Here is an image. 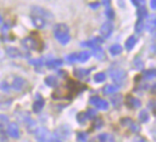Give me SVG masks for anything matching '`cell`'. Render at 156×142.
<instances>
[{"label": "cell", "mask_w": 156, "mask_h": 142, "mask_svg": "<svg viewBox=\"0 0 156 142\" xmlns=\"http://www.w3.org/2000/svg\"><path fill=\"white\" fill-rule=\"evenodd\" d=\"M54 36L55 39L62 44V45H66L69 42V28L65 24V23H58L55 25L54 28Z\"/></svg>", "instance_id": "cell-1"}, {"label": "cell", "mask_w": 156, "mask_h": 142, "mask_svg": "<svg viewBox=\"0 0 156 142\" xmlns=\"http://www.w3.org/2000/svg\"><path fill=\"white\" fill-rule=\"evenodd\" d=\"M22 45L29 50H41L43 47V44L39 39H34L33 36H27L22 40Z\"/></svg>", "instance_id": "cell-2"}, {"label": "cell", "mask_w": 156, "mask_h": 142, "mask_svg": "<svg viewBox=\"0 0 156 142\" xmlns=\"http://www.w3.org/2000/svg\"><path fill=\"white\" fill-rule=\"evenodd\" d=\"M110 76L117 85H122L127 78V73L123 69H112L110 72Z\"/></svg>", "instance_id": "cell-3"}, {"label": "cell", "mask_w": 156, "mask_h": 142, "mask_svg": "<svg viewBox=\"0 0 156 142\" xmlns=\"http://www.w3.org/2000/svg\"><path fill=\"white\" fill-rule=\"evenodd\" d=\"M35 138H37V142H49L50 134H49L48 129H45V127H38L35 130Z\"/></svg>", "instance_id": "cell-4"}, {"label": "cell", "mask_w": 156, "mask_h": 142, "mask_svg": "<svg viewBox=\"0 0 156 142\" xmlns=\"http://www.w3.org/2000/svg\"><path fill=\"white\" fill-rule=\"evenodd\" d=\"M89 102H90V104H94L96 108L102 109V110H105V109L108 108V103H107L105 100H102V98H100V97H98V96H93V97H90Z\"/></svg>", "instance_id": "cell-5"}, {"label": "cell", "mask_w": 156, "mask_h": 142, "mask_svg": "<svg viewBox=\"0 0 156 142\" xmlns=\"http://www.w3.org/2000/svg\"><path fill=\"white\" fill-rule=\"evenodd\" d=\"M30 15H34V16H39V17H41V18H44V19H49V18H52V16H51V13H50L49 11L44 10L43 7H38V6H34V7H32V13H30Z\"/></svg>", "instance_id": "cell-6"}, {"label": "cell", "mask_w": 156, "mask_h": 142, "mask_svg": "<svg viewBox=\"0 0 156 142\" xmlns=\"http://www.w3.org/2000/svg\"><path fill=\"white\" fill-rule=\"evenodd\" d=\"M112 30H113V24H112L111 21H107V22H105V23L101 25V28H100V34H101L102 38H108V36L112 34Z\"/></svg>", "instance_id": "cell-7"}, {"label": "cell", "mask_w": 156, "mask_h": 142, "mask_svg": "<svg viewBox=\"0 0 156 142\" xmlns=\"http://www.w3.org/2000/svg\"><path fill=\"white\" fill-rule=\"evenodd\" d=\"M69 89H56L52 92V98L55 100H61V98H71L72 96L69 95Z\"/></svg>", "instance_id": "cell-8"}, {"label": "cell", "mask_w": 156, "mask_h": 142, "mask_svg": "<svg viewBox=\"0 0 156 142\" xmlns=\"http://www.w3.org/2000/svg\"><path fill=\"white\" fill-rule=\"evenodd\" d=\"M26 80L24 79H22V78H15L13 80H12V83H11V87L15 90V91H22L24 87H26Z\"/></svg>", "instance_id": "cell-9"}, {"label": "cell", "mask_w": 156, "mask_h": 142, "mask_svg": "<svg viewBox=\"0 0 156 142\" xmlns=\"http://www.w3.org/2000/svg\"><path fill=\"white\" fill-rule=\"evenodd\" d=\"M7 135H10L13 138H18L20 137V129H18L16 123H10L7 125Z\"/></svg>", "instance_id": "cell-10"}, {"label": "cell", "mask_w": 156, "mask_h": 142, "mask_svg": "<svg viewBox=\"0 0 156 142\" xmlns=\"http://www.w3.org/2000/svg\"><path fill=\"white\" fill-rule=\"evenodd\" d=\"M30 19H32L33 24H34L37 28H39V29H41V28H44V27L46 25V19H44V18H41V17H39V16L30 15Z\"/></svg>", "instance_id": "cell-11"}, {"label": "cell", "mask_w": 156, "mask_h": 142, "mask_svg": "<svg viewBox=\"0 0 156 142\" xmlns=\"http://www.w3.org/2000/svg\"><path fill=\"white\" fill-rule=\"evenodd\" d=\"M126 104L129 107V108H139L140 106H141V102L138 100V98H135V97H133V96H127V100H126Z\"/></svg>", "instance_id": "cell-12"}, {"label": "cell", "mask_w": 156, "mask_h": 142, "mask_svg": "<svg viewBox=\"0 0 156 142\" xmlns=\"http://www.w3.org/2000/svg\"><path fill=\"white\" fill-rule=\"evenodd\" d=\"M94 142H113V137L110 134H100L98 137H95Z\"/></svg>", "instance_id": "cell-13"}, {"label": "cell", "mask_w": 156, "mask_h": 142, "mask_svg": "<svg viewBox=\"0 0 156 142\" xmlns=\"http://www.w3.org/2000/svg\"><path fill=\"white\" fill-rule=\"evenodd\" d=\"M6 53H7L10 57H12V58H16V57H20V56H21L20 50H18L17 47H15V46H9V47H6Z\"/></svg>", "instance_id": "cell-14"}, {"label": "cell", "mask_w": 156, "mask_h": 142, "mask_svg": "<svg viewBox=\"0 0 156 142\" xmlns=\"http://www.w3.org/2000/svg\"><path fill=\"white\" fill-rule=\"evenodd\" d=\"M44 104H45V102H44V100L39 96V98L33 103V112L34 113H39L41 109H43V107H44Z\"/></svg>", "instance_id": "cell-15"}, {"label": "cell", "mask_w": 156, "mask_h": 142, "mask_svg": "<svg viewBox=\"0 0 156 142\" xmlns=\"http://www.w3.org/2000/svg\"><path fill=\"white\" fill-rule=\"evenodd\" d=\"M145 29L147 32H152L156 29V16H152L151 18L147 19V22L145 24Z\"/></svg>", "instance_id": "cell-16"}, {"label": "cell", "mask_w": 156, "mask_h": 142, "mask_svg": "<svg viewBox=\"0 0 156 142\" xmlns=\"http://www.w3.org/2000/svg\"><path fill=\"white\" fill-rule=\"evenodd\" d=\"M45 84L50 87H56L57 84H58V79L55 75H49V76L45 78Z\"/></svg>", "instance_id": "cell-17"}, {"label": "cell", "mask_w": 156, "mask_h": 142, "mask_svg": "<svg viewBox=\"0 0 156 142\" xmlns=\"http://www.w3.org/2000/svg\"><path fill=\"white\" fill-rule=\"evenodd\" d=\"M62 66V61L61 59H56V58H51L46 62V67L51 68V69H55V68H58Z\"/></svg>", "instance_id": "cell-18"}, {"label": "cell", "mask_w": 156, "mask_h": 142, "mask_svg": "<svg viewBox=\"0 0 156 142\" xmlns=\"http://www.w3.org/2000/svg\"><path fill=\"white\" fill-rule=\"evenodd\" d=\"M101 42H102V40L100 38H94V39H91V40H89L87 42H82V46H89V47H93L94 49V47H96Z\"/></svg>", "instance_id": "cell-19"}, {"label": "cell", "mask_w": 156, "mask_h": 142, "mask_svg": "<svg viewBox=\"0 0 156 142\" xmlns=\"http://www.w3.org/2000/svg\"><path fill=\"white\" fill-rule=\"evenodd\" d=\"M91 52H93V56H94L95 58H98V59H102V58H104V56H105V52H104V50H102L100 46L94 47Z\"/></svg>", "instance_id": "cell-20"}, {"label": "cell", "mask_w": 156, "mask_h": 142, "mask_svg": "<svg viewBox=\"0 0 156 142\" xmlns=\"http://www.w3.org/2000/svg\"><path fill=\"white\" fill-rule=\"evenodd\" d=\"M117 90H118V86H116V85H106L102 89V92L105 95H111V93H115Z\"/></svg>", "instance_id": "cell-21"}, {"label": "cell", "mask_w": 156, "mask_h": 142, "mask_svg": "<svg viewBox=\"0 0 156 142\" xmlns=\"http://www.w3.org/2000/svg\"><path fill=\"white\" fill-rule=\"evenodd\" d=\"M143 76H144V79H146V80L154 79V78L156 76V69H147V70H145V72L143 73Z\"/></svg>", "instance_id": "cell-22"}, {"label": "cell", "mask_w": 156, "mask_h": 142, "mask_svg": "<svg viewBox=\"0 0 156 142\" xmlns=\"http://www.w3.org/2000/svg\"><path fill=\"white\" fill-rule=\"evenodd\" d=\"M121 52H122V46L118 45V44H115V45H112V46L110 47V53L113 55V56L119 55Z\"/></svg>", "instance_id": "cell-23"}, {"label": "cell", "mask_w": 156, "mask_h": 142, "mask_svg": "<svg viewBox=\"0 0 156 142\" xmlns=\"http://www.w3.org/2000/svg\"><path fill=\"white\" fill-rule=\"evenodd\" d=\"M135 42H136L135 36H129V38L127 39V41H126V49H127V50H132V49L134 47Z\"/></svg>", "instance_id": "cell-24"}, {"label": "cell", "mask_w": 156, "mask_h": 142, "mask_svg": "<svg viewBox=\"0 0 156 142\" xmlns=\"http://www.w3.org/2000/svg\"><path fill=\"white\" fill-rule=\"evenodd\" d=\"M89 57H90V52L89 51H82V52L78 53V61L79 62H85V61L89 59Z\"/></svg>", "instance_id": "cell-25"}, {"label": "cell", "mask_w": 156, "mask_h": 142, "mask_svg": "<svg viewBox=\"0 0 156 142\" xmlns=\"http://www.w3.org/2000/svg\"><path fill=\"white\" fill-rule=\"evenodd\" d=\"M89 73H90L89 69H76V70H74V75L78 76V78H83V76L88 75Z\"/></svg>", "instance_id": "cell-26"}, {"label": "cell", "mask_w": 156, "mask_h": 142, "mask_svg": "<svg viewBox=\"0 0 156 142\" xmlns=\"http://www.w3.org/2000/svg\"><path fill=\"white\" fill-rule=\"evenodd\" d=\"M139 120H140L141 123H146V121L149 120V113H147V110L143 109V110L139 113Z\"/></svg>", "instance_id": "cell-27"}, {"label": "cell", "mask_w": 156, "mask_h": 142, "mask_svg": "<svg viewBox=\"0 0 156 142\" xmlns=\"http://www.w3.org/2000/svg\"><path fill=\"white\" fill-rule=\"evenodd\" d=\"M77 142H88V134L87 132H78L77 134Z\"/></svg>", "instance_id": "cell-28"}, {"label": "cell", "mask_w": 156, "mask_h": 142, "mask_svg": "<svg viewBox=\"0 0 156 142\" xmlns=\"http://www.w3.org/2000/svg\"><path fill=\"white\" fill-rule=\"evenodd\" d=\"M111 102H112V104H113L115 107H118V106L122 103V96H121V95L113 96V97L111 98Z\"/></svg>", "instance_id": "cell-29"}, {"label": "cell", "mask_w": 156, "mask_h": 142, "mask_svg": "<svg viewBox=\"0 0 156 142\" xmlns=\"http://www.w3.org/2000/svg\"><path fill=\"white\" fill-rule=\"evenodd\" d=\"M105 79H106V74H105V73H96V74L94 75V80H95L96 83H102Z\"/></svg>", "instance_id": "cell-30"}, {"label": "cell", "mask_w": 156, "mask_h": 142, "mask_svg": "<svg viewBox=\"0 0 156 142\" xmlns=\"http://www.w3.org/2000/svg\"><path fill=\"white\" fill-rule=\"evenodd\" d=\"M49 142H62L61 136L58 135V132H57V131H56V132H54L52 135H50V140H49Z\"/></svg>", "instance_id": "cell-31"}, {"label": "cell", "mask_w": 156, "mask_h": 142, "mask_svg": "<svg viewBox=\"0 0 156 142\" xmlns=\"http://www.w3.org/2000/svg\"><path fill=\"white\" fill-rule=\"evenodd\" d=\"M66 61L68 63H74L76 61H78V53H71V55L66 56Z\"/></svg>", "instance_id": "cell-32"}, {"label": "cell", "mask_w": 156, "mask_h": 142, "mask_svg": "<svg viewBox=\"0 0 156 142\" xmlns=\"http://www.w3.org/2000/svg\"><path fill=\"white\" fill-rule=\"evenodd\" d=\"M29 63H30V64H33V66H35L37 68H39V67H41V66L44 64V58H38V59H30V61H29Z\"/></svg>", "instance_id": "cell-33"}, {"label": "cell", "mask_w": 156, "mask_h": 142, "mask_svg": "<svg viewBox=\"0 0 156 142\" xmlns=\"http://www.w3.org/2000/svg\"><path fill=\"white\" fill-rule=\"evenodd\" d=\"M143 28H144V22H143V19L139 18L138 22L135 23V32H136V33H141Z\"/></svg>", "instance_id": "cell-34"}, {"label": "cell", "mask_w": 156, "mask_h": 142, "mask_svg": "<svg viewBox=\"0 0 156 142\" xmlns=\"http://www.w3.org/2000/svg\"><path fill=\"white\" fill-rule=\"evenodd\" d=\"M87 119H88V117H87L85 112H82V113H79V114L77 115V120H78V123H80V124L85 123V120H87Z\"/></svg>", "instance_id": "cell-35"}, {"label": "cell", "mask_w": 156, "mask_h": 142, "mask_svg": "<svg viewBox=\"0 0 156 142\" xmlns=\"http://www.w3.org/2000/svg\"><path fill=\"white\" fill-rule=\"evenodd\" d=\"M9 118L5 114H0V127H4L5 125H9Z\"/></svg>", "instance_id": "cell-36"}, {"label": "cell", "mask_w": 156, "mask_h": 142, "mask_svg": "<svg viewBox=\"0 0 156 142\" xmlns=\"http://www.w3.org/2000/svg\"><path fill=\"white\" fill-rule=\"evenodd\" d=\"M134 66H135L138 69H143L144 63H143V61H141L139 57H135V58H134Z\"/></svg>", "instance_id": "cell-37"}, {"label": "cell", "mask_w": 156, "mask_h": 142, "mask_svg": "<svg viewBox=\"0 0 156 142\" xmlns=\"http://www.w3.org/2000/svg\"><path fill=\"white\" fill-rule=\"evenodd\" d=\"M147 15V12H146V10L144 8V7H140L139 10H138V17L140 18V19H143V17H145Z\"/></svg>", "instance_id": "cell-38"}, {"label": "cell", "mask_w": 156, "mask_h": 142, "mask_svg": "<svg viewBox=\"0 0 156 142\" xmlns=\"http://www.w3.org/2000/svg\"><path fill=\"white\" fill-rule=\"evenodd\" d=\"M85 114H87L88 119H90V118H93V117H95V115H96V110H95V109L89 108L88 110H85Z\"/></svg>", "instance_id": "cell-39"}, {"label": "cell", "mask_w": 156, "mask_h": 142, "mask_svg": "<svg viewBox=\"0 0 156 142\" xmlns=\"http://www.w3.org/2000/svg\"><path fill=\"white\" fill-rule=\"evenodd\" d=\"M101 126H102V119H100V118L95 119V123H94V125H93V129H99V127H101Z\"/></svg>", "instance_id": "cell-40"}, {"label": "cell", "mask_w": 156, "mask_h": 142, "mask_svg": "<svg viewBox=\"0 0 156 142\" xmlns=\"http://www.w3.org/2000/svg\"><path fill=\"white\" fill-rule=\"evenodd\" d=\"M132 2H133V5H135L138 7H144V5H145V1L144 0H133Z\"/></svg>", "instance_id": "cell-41"}, {"label": "cell", "mask_w": 156, "mask_h": 142, "mask_svg": "<svg viewBox=\"0 0 156 142\" xmlns=\"http://www.w3.org/2000/svg\"><path fill=\"white\" fill-rule=\"evenodd\" d=\"M133 121H132V119L130 118H123L122 120H121V124L122 125H130Z\"/></svg>", "instance_id": "cell-42"}, {"label": "cell", "mask_w": 156, "mask_h": 142, "mask_svg": "<svg viewBox=\"0 0 156 142\" xmlns=\"http://www.w3.org/2000/svg\"><path fill=\"white\" fill-rule=\"evenodd\" d=\"M129 127H130V131H133V132H138L140 129H139V125H136V124H134V123H132L130 125H129Z\"/></svg>", "instance_id": "cell-43"}, {"label": "cell", "mask_w": 156, "mask_h": 142, "mask_svg": "<svg viewBox=\"0 0 156 142\" xmlns=\"http://www.w3.org/2000/svg\"><path fill=\"white\" fill-rule=\"evenodd\" d=\"M1 87H2V90L5 91V92H9V90H10V85H7V81H4V83H1Z\"/></svg>", "instance_id": "cell-44"}, {"label": "cell", "mask_w": 156, "mask_h": 142, "mask_svg": "<svg viewBox=\"0 0 156 142\" xmlns=\"http://www.w3.org/2000/svg\"><path fill=\"white\" fill-rule=\"evenodd\" d=\"M7 141V138H6V136H5V134H4V131L0 129V142H6Z\"/></svg>", "instance_id": "cell-45"}, {"label": "cell", "mask_w": 156, "mask_h": 142, "mask_svg": "<svg viewBox=\"0 0 156 142\" xmlns=\"http://www.w3.org/2000/svg\"><path fill=\"white\" fill-rule=\"evenodd\" d=\"M106 16H107L108 18H112V17H113V10H111V8L106 10Z\"/></svg>", "instance_id": "cell-46"}, {"label": "cell", "mask_w": 156, "mask_h": 142, "mask_svg": "<svg viewBox=\"0 0 156 142\" xmlns=\"http://www.w3.org/2000/svg\"><path fill=\"white\" fill-rule=\"evenodd\" d=\"M133 142H146V141H145L143 137H139V136H138V137H135V138L133 140Z\"/></svg>", "instance_id": "cell-47"}, {"label": "cell", "mask_w": 156, "mask_h": 142, "mask_svg": "<svg viewBox=\"0 0 156 142\" xmlns=\"http://www.w3.org/2000/svg\"><path fill=\"white\" fill-rule=\"evenodd\" d=\"M150 7H151L152 10H156V0L150 1Z\"/></svg>", "instance_id": "cell-48"}, {"label": "cell", "mask_w": 156, "mask_h": 142, "mask_svg": "<svg viewBox=\"0 0 156 142\" xmlns=\"http://www.w3.org/2000/svg\"><path fill=\"white\" fill-rule=\"evenodd\" d=\"M99 5H100L99 2H94V4H89V6H90V7H93V8H96V7H99Z\"/></svg>", "instance_id": "cell-49"}, {"label": "cell", "mask_w": 156, "mask_h": 142, "mask_svg": "<svg viewBox=\"0 0 156 142\" xmlns=\"http://www.w3.org/2000/svg\"><path fill=\"white\" fill-rule=\"evenodd\" d=\"M151 93H152V95H156V84L151 86Z\"/></svg>", "instance_id": "cell-50"}, {"label": "cell", "mask_w": 156, "mask_h": 142, "mask_svg": "<svg viewBox=\"0 0 156 142\" xmlns=\"http://www.w3.org/2000/svg\"><path fill=\"white\" fill-rule=\"evenodd\" d=\"M101 2H102L105 6H108V5H110V1H101Z\"/></svg>", "instance_id": "cell-51"}, {"label": "cell", "mask_w": 156, "mask_h": 142, "mask_svg": "<svg viewBox=\"0 0 156 142\" xmlns=\"http://www.w3.org/2000/svg\"><path fill=\"white\" fill-rule=\"evenodd\" d=\"M2 23V18H1V16H0V24Z\"/></svg>", "instance_id": "cell-52"}, {"label": "cell", "mask_w": 156, "mask_h": 142, "mask_svg": "<svg viewBox=\"0 0 156 142\" xmlns=\"http://www.w3.org/2000/svg\"><path fill=\"white\" fill-rule=\"evenodd\" d=\"M154 135H155V137H156V131H155V132H154Z\"/></svg>", "instance_id": "cell-53"}]
</instances>
